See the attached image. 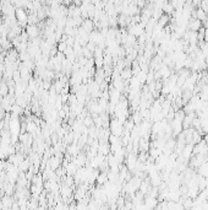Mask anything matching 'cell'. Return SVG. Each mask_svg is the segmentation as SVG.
Returning <instances> with one entry per match:
<instances>
[{"label": "cell", "instance_id": "6da1fadb", "mask_svg": "<svg viewBox=\"0 0 208 210\" xmlns=\"http://www.w3.org/2000/svg\"><path fill=\"white\" fill-rule=\"evenodd\" d=\"M26 32L28 33V37L31 38V40H33V38H37V36H38V27L36 26V25H28L27 27H26Z\"/></svg>", "mask_w": 208, "mask_h": 210}, {"label": "cell", "instance_id": "7a4b0ae2", "mask_svg": "<svg viewBox=\"0 0 208 210\" xmlns=\"http://www.w3.org/2000/svg\"><path fill=\"white\" fill-rule=\"evenodd\" d=\"M201 27H202V21H200L198 19L193 17V19L188 20V28L191 31H198Z\"/></svg>", "mask_w": 208, "mask_h": 210}, {"label": "cell", "instance_id": "277c9868", "mask_svg": "<svg viewBox=\"0 0 208 210\" xmlns=\"http://www.w3.org/2000/svg\"><path fill=\"white\" fill-rule=\"evenodd\" d=\"M59 164H60V161H59V157L57 156V157H52L50 160H49V166L52 168V171H54V169H57V168L59 167Z\"/></svg>", "mask_w": 208, "mask_h": 210}, {"label": "cell", "instance_id": "5b68a950", "mask_svg": "<svg viewBox=\"0 0 208 210\" xmlns=\"http://www.w3.org/2000/svg\"><path fill=\"white\" fill-rule=\"evenodd\" d=\"M4 208V205H2V203H1V200H0V209H2Z\"/></svg>", "mask_w": 208, "mask_h": 210}, {"label": "cell", "instance_id": "8992f818", "mask_svg": "<svg viewBox=\"0 0 208 210\" xmlns=\"http://www.w3.org/2000/svg\"><path fill=\"white\" fill-rule=\"evenodd\" d=\"M0 11H2V4H1V1H0Z\"/></svg>", "mask_w": 208, "mask_h": 210}, {"label": "cell", "instance_id": "3957f363", "mask_svg": "<svg viewBox=\"0 0 208 210\" xmlns=\"http://www.w3.org/2000/svg\"><path fill=\"white\" fill-rule=\"evenodd\" d=\"M169 20H170V17H169V15H166V14H163L159 19H158V25L161 26V27H164L166 26L168 23H169Z\"/></svg>", "mask_w": 208, "mask_h": 210}]
</instances>
